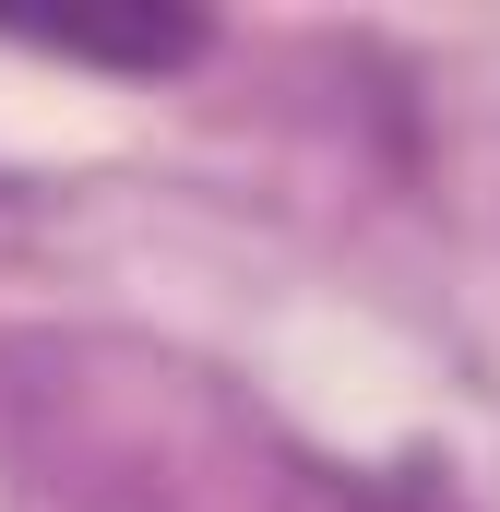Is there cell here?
I'll use <instances>...</instances> for the list:
<instances>
[{"mask_svg": "<svg viewBox=\"0 0 500 512\" xmlns=\"http://www.w3.org/2000/svg\"><path fill=\"white\" fill-rule=\"evenodd\" d=\"M274 512H453V489H417V477H298Z\"/></svg>", "mask_w": 500, "mask_h": 512, "instance_id": "1", "label": "cell"}, {"mask_svg": "<svg viewBox=\"0 0 500 512\" xmlns=\"http://www.w3.org/2000/svg\"><path fill=\"white\" fill-rule=\"evenodd\" d=\"M60 48H72V60H143V72H155V60H191L203 36H191V24H131V36H108V24H60Z\"/></svg>", "mask_w": 500, "mask_h": 512, "instance_id": "2", "label": "cell"}]
</instances>
